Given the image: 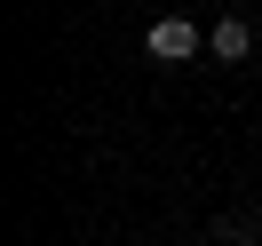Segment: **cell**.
<instances>
[{"instance_id":"1","label":"cell","mask_w":262,"mask_h":246,"mask_svg":"<svg viewBox=\"0 0 262 246\" xmlns=\"http://www.w3.org/2000/svg\"><path fill=\"white\" fill-rule=\"evenodd\" d=\"M143 48H151V64H191V56L207 48V32H199L191 16H159V24L143 32Z\"/></svg>"},{"instance_id":"2","label":"cell","mask_w":262,"mask_h":246,"mask_svg":"<svg viewBox=\"0 0 262 246\" xmlns=\"http://www.w3.org/2000/svg\"><path fill=\"white\" fill-rule=\"evenodd\" d=\"M207 56L214 64H246V56H254V24L246 16H214L207 24Z\"/></svg>"}]
</instances>
